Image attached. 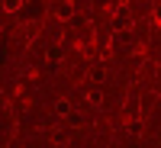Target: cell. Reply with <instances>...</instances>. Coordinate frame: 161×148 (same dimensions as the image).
<instances>
[{
  "label": "cell",
  "instance_id": "6da1fadb",
  "mask_svg": "<svg viewBox=\"0 0 161 148\" xmlns=\"http://www.w3.org/2000/svg\"><path fill=\"white\" fill-rule=\"evenodd\" d=\"M129 29H132V13L126 3H119L113 10V32H129Z\"/></svg>",
  "mask_w": 161,
  "mask_h": 148
},
{
  "label": "cell",
  "instance_id": "7a4b0ae2",
  "mask_svg": "<svg viewBox=\"0 0 161 148\" xmlns=\"http://www.w3.org/2000/svg\"><path fill=\"white\" fill-rule=\"evenodd\" d=\"M71 16H74V3H71V0H61V3L55 7V19L58 23H68Z\"/></svg>",
  "mask_w": 161,
  "mask_h": 148
},
{
  "label": "cell",
  "instance_id": "3957f363",
  "mask_svg": "<svg viewBox=\"0 0 161 148\" xmlns=\"http://www.w3.org/2000/svg\"><path fill=\"white\" fill-rule=\"evenodd\" d=\"M84 100H87V106H90V110H97V113L103 110V93H100L97 87H93V90H87V97H84Z\"/></svg>",
  "mask_w": 161,
  "mask_h": 148
},
{
  "label": "cell",
  "instance_id": "277c9868",
  "mask_svg": "<svg viewBox=\"0 0 161 148\" xmlns=\"http://www.w3.org/2000/svg\"><path fill=\"white\" fill-rule=\"evenodd\" d=\"M55 116H61V119H64V116H71V103L64 100V97H61V100H55Z\"/></svg>",
  "mask_w": 161,
  "mask_h": 148
},
{
  "label": "cell",
  "instance_id": "5b68a950",
  "mask_svg": "<svg viewBox=\"0 0 161 148\" xmlns=\"http://www.w3.org/2000/svg\"><path fill=\"white\" fill-rule=\"evenodd\" d=\"M45 58H48L52 64H58V58H61V52H58V45H52V48L45 52Z\"/></svg>",
  "mask_w": 161,
  "mask_h": 148
},
{
  "label": "cell",
  "instance_id": "8992f818",
  "mask_svg": "<svg viewBox=\"0 0 161 148\" xmlns=\"http://www.w3.org/2000/svg\"><path fill=\"white\" fill-rule=\"evenodd\" d=\"M19 7H23V0H3V10L7 13H16Z\"/></svg>",
  "mask_w": 161,
  "mask_h": 148
},
{
  "label": "cell",
  "instance_id": "52a82bcc",
  "mask_svg": "<svg viewBox=\"0 0 161 148\" xmlns=\"http://www.w3.org/2000/svg\"><path fill=\"white\" fill-rule=\"evenodd\" d=\"M155 23H161V0L155 3Z\"/></svg>",
  "mask_w": 161,
  "mask_h": 148
}]
</instances>
